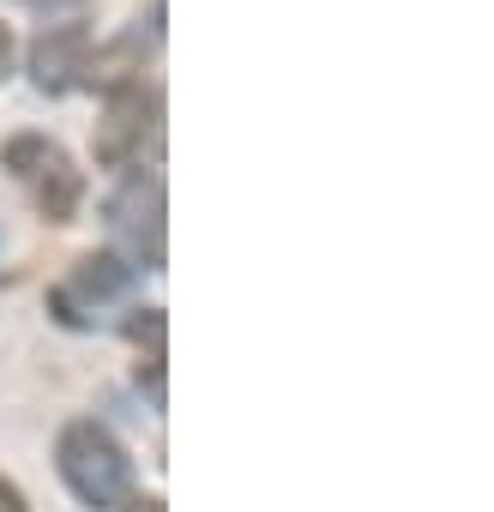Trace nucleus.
Listing matches in <instances>:
<instances>
[{
  "mask_svg": "<svg viewBox=\"0 0 494 512\" xmlns=\"http://www.w3.org/2000/svg\"><path fill=\"white\" fill-rule=\"evenodd\" d=\"M55 470L73 488V500L91 512H127L139 500V470H133L127 446L97 416H73L55 434Z\"/></svg>",
  "mask_w": 494,
  "mask_h": 512,
  "instance_id": "1",
  "label": "nucleus"
},
{
  "mask_svg": "<svg viewBox=\"0 0 494 512\" xmlns=\"http://www.w3.org/2000/svg\"><path fill=\"white\" fill-rule=\"evenodd\" d=\"M103 223H109V253L133 272H163L169 260V193L157 169H127L115 181V193L103 199Z\"/></svg>",
  "mask_w": 494,
  "mask_h": 512,
  "instance_id": "2",
  "label": "nucleus"
},
{
  "mask_svg": "<svg viewBox=\"0 0 494 512\" xmlns=\"http://www.w3.org/2000/svg\"><path fill=\"white\" fill-rule=\"evenodd\" d=\"M145 139L157 145L163 139V91L145 85V79H121L103 91V115H97V133H91V157L97 169H133Z\"/></svg>",
  "mask_w": 494,
  "mask_h": 512,
  "instance_id": "3",
  "label": "nucleus"
},
{
  "mask_svg": "<svg viewBox=\"0 0 494 512\" xmlns=\"http://www.w3.org/2000/svg\"><path fill=\"white\" fill-rule=\"evenodd\" d=\"M91 49H97V37H91V25L85 19H61V25H43V37L31 43V85L43 91V97H67V91H79L85 85V67H91Z\"/></svg>",
  "mask_w": 494,
  "mask_h": 512,
  "instance_id": "4",
  "label": "nucleus"
},
{
  "mask_svg": "<svg viewBox=\"0 0 494 512\" xmlns=\"http://www.w3.org/2000/svg\"><path fill=\"white\" fill-rule=\"evenodd\" d=\"M133 284H139V272H133V266H121L115 253L103 247V253H85V260L73 266V278H67L61 290H67V296H73V302L97 320V308L127 302V296H133Z\"/></svg>",
  "mask_w": 494,
  "mask_h": 512,
  "instance_id": "5",
  "label": "nucleus"
},
{
  "mask_svg": "<svg viewBox=\"0 0 494 512\" xmlns=\"http://www.w3.org/2000/svg\"><path fill=\"white\" fill-rule=\"evenodd\" d=\"M25 187H31V199H37V211H43L49 223H73L79 205H85V169H79L61 145L49 151V163H43Z\"/></svg>",
  "mask_w": 494,
  "mask_h": 512,
  "instance_id": "6",
  "label": "nucleus"
},
{
  "mask_svg": "<svg viewBox=\"0 0 494 512\" xmlns=\"http://www.w3.org/2000/svg\"><path fill=\"white\" fill-rule=\"evenodd\" d=\"M49 151H55L49 133H13L7 145H0V169H7L13 181H31V175L49 163Z\"/></svg>",
  "mask_w": 494,
  "mask_h": 512,
  "instance_id": "7",
  "label": "nucleus"
},
{
  "mask_svg": "<svg viewBox=\"0 0 494 512\" xmlns=\"http://www.w3.org/2000/svg\"><path fill=\"white\" fill-rule=\"evenodd\" d=\"M133 344H151V356H163V308H133L121 326Z\"/></svg>",
  "mask_w": 494,
  "mask_h": 512,
  "instance_id": "8",
  "label": "nucleus"
},
{
  "mask_svg": "<svg viewBox=\"0 0 494 512\" xmlns=\"http://www.w3.org/2000/svg\"><path fill=\"white\" fill-rule=\"evenodd\" d=\"M49 314H55V320L67 326V332H91V326H97V320H91V314H85V308H79V302H73V296L61 290V284L49 290Z\"/></svg>",
  "mask_w": 494,
  "mask_h": 512,
  "instance_id": "9",
  "label": "nucleus"
},
{
  "mask_svg": "<svg viewBox=\"0 0 494 512\" xmlns=\"http://www.w3.org/2000/svg\"><path fill=\"white\" fill-rule=\"evenodd\" d=\"M0 512H31V500H25V488L13 476H0Z\"/></svg>",
  "mask_w": 494,
  "mask_h": 512,
  "instance_id": "10",
  "label": "nucleus"
},
{
  "mask_svg": "<svg viewBox=\"0 0 494 512\" xmlns=\"http://www.w3.org/2000/svg\"><path fill=\"white\" fill-rule=\"evenodd\" d=\"M7 73H13V31L0 25V79H7Z\"/></svg>",
  "mask_w": 494,
  "mask_h": 512,
  "instance_id": "11",
  "label": "nucleus"
},
{
  "mask_svg": "<svg viewBox=\"0 0 494 512\" xmlns=\"http://www.w3.org/2000/svg\"><path fill=\"white\" fill-rule=\"evenodd\" d=\"M31 7H43V13H67V7H85V0H31Z\"/></svg>",
  "mask_w": 494,
  "mask_h": 512,
  "instance_id": "12",
  "label": "nucleus"
},
{
  "mask_svg": "<svg viewBox=\"0 0 494 512\" xmlns=\"http://www.w3.org/2000/svg\"><path fill=\"white\" fill-rule=\"evenodd\" d=\"M127 512H163V500H157V494H145V500H133Z\"/></svg>",
  "mask_w": 494,
  "mask_h": 512,
  "instance_id": "13",
  "label": "nucleus"
}]
</instances>
